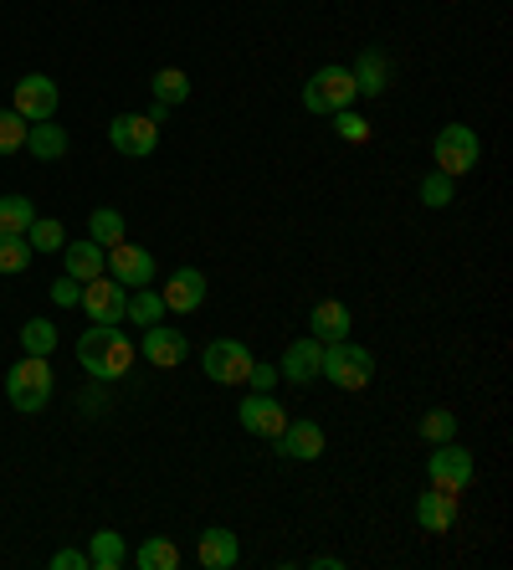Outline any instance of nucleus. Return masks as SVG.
<instances>
[{"label":"nucleus","mask_w":513,"mask_h":570,"mask_svg":"<svg viewBox=\"0 0 513 570\" xmlns=\"http://www.w3.org/2000/svg\"><path fill=\"white\" fill-rule=\"evenodd\" d=\"M134 340L119 330V324H92L78 340V365L92 375V381H124L134 371Z\"/></svg>","instance_id":"obj_1"},{"label":"nucleus","mask_w":513,"mask_h":570,"mask_svg":"<svg viewBox=\"0 0 513 570\" xmlns=\"http://www.w3.org/2000/svg\"><path fill=\"white\" fill-rule=\"evenodd\" d=\"M6 401L27 416L47 412V401H52V365H47V355H27L21 365H11V375H6Z\"/></svg>","instance_id":"obj_2"},{"label":"nucleus","mask_w":513,"mask_h":570,"mask_svg":"<svg viewBox=\"0 0 513 570\" xmlns=\"http://www.w3.org/2000/svg\"><path fill=\"white\" fill-rule=\"evenodd\" d=\"M318 375H324L329 385H339V391H365V385L375 381V355L359 350L355 340H334V345H324V365H318Z\"/></svg>","instance_id":"obj_3"},{"label":"nucleus","mask_w":513,"mask_h":570,"mask_svg":"<svg viewBox=\"0 0 513 570\" xmlns=\"http://www.w3.org/2000/svg\"><path fill=\"white\" fill-rule=\"evenodd\" d=\"M355 98H359L355 72L339 62L318 67L314 78L303 82V108H308V114H339V108H355Z\"/></svg>","instance_id":"obj_4"},{"label":"nucleus","mask_w":513,"mask_h":570,"mask_svg":"<svg viewBox=\"0 0 513 570\" xmlns=\"http://www.w3.org/2000/svg\"><path fill=\"white\" fill-rule=\"evenodd\" d=\"M432 159H436V170L442 175H467L483 159V139H477V129L473 124H447V129L432 139Z\"/></svg>","instance_id":"obj_5"},{"label":"nucleus","mask_w":513,"mask_h":570,"mask_svg":"<svg viewBox=\"0 0 513 570\" xmlns=\"http://www.w3.org/2000/svg\"><path fill=\"white\" fill-rule=\"evenodd\" d=\"M473 452L457 448V442H436L432 458H426V478H432V489H447V493H462L473 483Z\"/></svg>","instance_id":"obj_6"},{"label":"nucleus","mask_w":513,"mask_h":570,"mask_svg":"<svg viewBox=\"0 0 513 570\" xmlns=\"http://www.w3.org/2000/svg\"><path fill=\"white\" fill-rule=\"evenodd\" d=\"M200 371L211 375L216 385H247L251 350L241 340H211V345L200 350Z\"/></svg>","instance_id":"obj_7"},{"label":"nucleus","mask_w":513,"mask_h":570,"mask_svg":"<svg viewBox=\"0 0 513 570\" xmlns=\"http://www.w3.org/2000/svg\"><path fill=\"white\" fill-rule=\"evenodd\" d=\"M78 308L92 318V324H124V314H129V288L114 283L108 273H98L92 283H82Z\"/></svg>","instance_id":"obj_8"},{"label":"nucleus","mask_w":513,"mask_h":570,"mask_svg":"<svg viewBox=\"0 0 513 570\" xmlns=\"http://www.w3.org/2000/svg\"><path fill=\"white\" fill-rule=\"evenodd\" d=\"M108 139H114V149L129 159H145L159 149V124L149 119V114H119V119L108 124Z\"/></svg>","instance_id":"obj_9"},{"label":"nucleus","mask_w":513,"mask_h":570,"mask_svg":"<svg viewBox=\"0 0 513 570\" xmlns=\"http://www.w3.org/2000/svg\"><path fill=\"white\" fill-rule=\"evenodd\" d=\"M57 104H62V94H57V82L47 78V72H27V78L16 82V98L11 108L21 114L27 124H41V119H52Z\"/></svg>","instance_id":"obj_10"},{"label":"nucleus","mask_w":513,"mask_h":570,"mask_svg":"<svg viewBox=\"0 0 513 570\" xmlns=\"http://www.w3.org/2000/svg\"><path fill=\"white\" fill-rule=\"evenodd\" d=\"M237 422H241V432H251V438H267V442H273L277 432L288 426V412H283V401H277L273 391H251V396L237 406Z\"/></svg>","instance_id":"obj_11"},{"label":"nucleus","mask_w":513,"mask_h":570,"mask_svg":"<svg viewBox=\"0 0 513 570\" xmlns=\"http://www.w3.org/2000/svg\"><path fill=\"white\" fill-rule=\"evenodd\" d=\"M103 273H108L114 283H124V288H149V283H155V257H149L145 247L114 242V247H108Z\"/></svg>","instance_id":"obj_12"},{"label":"nucleus","mask_w":513,"mask_h":570,"mask_svg":"<svg viewBox=\"0 0 513 570\" xmlns=\"http://www.w3.org/2000/svg\"><path fill=\"white\" fill-rule=\"evenodd\" d=\"M139 355H145L155 371H175V365L190 360V340H185L180 330H165V318H159V324L145 330V340H139Z\"/></svg>","instance_id":"obj_13"},{"label":"nucleus","mask_w":513,"mask_h":570,"mask_svg":"<svg viewBox=\"0 0 513 570\" xmlns=\"http://www.w3.org/2000/svg\"><path fill=\"white\" fill-rule=\"evenodd\" d=\"M159 298H165L170 314H196V308L206 304V273H200V267H175Z\"/></svg>","instance_id":"obj_14"},{"label":"nucleus","mask_w":513,"mask_h":570,"mask_svg":"<svg viewBox=\"0 0 513 570\" xmlns=\"http://www.w3.org/2000/svg\"><path fill=\"white\" fill-rule=\"evenodd\" d=\"M273 442H277L283 458H293V463H314L318 452H324V426L308 422V416H298V422H288Z\"/></svg>","instance_id":"obj_15"},{"label":"nucleus","mask_w":513,"mask_h":570,"mask_svg":"<svg viewBox=\"0 0 513 570\" xmlns=\"http://www.w3.org/2000/svg\"><path fill=\"white\" fill-rule=\"evenodd\" d=\"M308 330H314L318 345H334V340H349L355 314H349V304H339V298H318L314 314H308Z\"/></svg>","instance_id":"obj_16"},{"label":"nucleus","mask_w":513,"mask_h":570,"mask_svg":"<svg viewBox=\"0 0 513 570\" xmlns=\"http://www.w3.org/2000/svg\"><path fill=\"white\" fill-rule=\"evenodd\" d=\"M318 365H324V345H318L314 334L308 340H293L288 350H283V365H277V375L293 385H308L318 375Z\"/></svg>","instance_id":"obj_17"},{"label":"nucleus","mask_w":513,"mask_h":570,"mask_svg":"<svg viewBox=\"0 0 513 570\" xmlns=\"http://www.w3.org/2000/svg\"><path fill=\"white\" fill-rule=\"evenodd\" d=\"M196 560L206 570H231L241 560V544H237V534L231 530H221V524H211V530L196 540Z\"/></svg>","instance_id":"obj_18"},{"label":"nucleus","mask_w":513,"mask_h":570,"mask_svg":"<svg viewBox=\"0 0 513 570\" xmlns=\"http://www.w3.org/2000/svg\"><path fill=\"white\" fill-rule=\"evenodd\" d=\"M416 524H422L426 534H447L452 524H457V493L447 489H432L416 499Z\"/></svg>","instance_id":"obj_19"},{"label":"nucleus","mask_w":513,"mask_h":570,"mask_svg":"<svg viewBox=\"0 0 513 570\" xmlns=\"http://www.w3.org/2000/svg\"><path fill=\"white\" fill-rule=\"evenodd\" d=\"M349 72H355L359 98H381L385 88H391V57H385L381 47H365V52H359V62L349 67Z\"/></svg>","instance_id":"obj_20"},{"label":"nucleus","mask_w":513,"mask_h":570,"mask_svg":"<svg viewBox=\"0 0 513 570\" xmlns=\"http://www.w3.org/2000/svg\"><path fill=\"white\" fill-rule=\"evenodd\" d=\"M62 257H67V278H78V283H92L98 273H103V263H108V247H98V242H72V247H62Z\"/></svg>","instance_id":"obj_21"},{"label":"nucleus","mask_w":513,"mask_h":570,"mask_svg":"<svg viewBox=\"0 0 513 570\" xmlns=\"http://www.w3.org/2000/svg\"><path fill=\"white\" fill-rule=\"evenodd\" d=\"M27 149L37 159H47V165H52V159L67 155V129H62V124H52V119L31 124V129H27Z\"/></svg>","instance_id":"obj_22"},{"label":"nucleus","mask_w":513,"mask_h":570,"mask_svg":"<svg viewBox=\"0 0 513 570\" xmlns=\"http://www.w3.org/2000/svg\"><path fill=\"white\" fill-rule=\"evenodd\" d=\"M134 566L139 570H180V550H175L165 534H149V540L134 550Z\"/></svg>","instance_id":"obj_23"},{"label":"nucleus","mask_w":513,"mask_h":570,"mask_svg":"<svg viewBox=\"0 0 513 570\" xmlns=\"http://www.w3.org/2000/svg\"><path fill=\"white\" fill-rule=\"evenodd\" d=\"M124 560H129V550H124V534H114V530H98V534H92V544H88V566L92 570H119Z\"/></svg>","instance_id":"obj_24"},{"label":"nucleus","mask_w":513,"mask_h":570,"mask_svg":"<svg viewBox=\"0 0 513 570\" xmlns=\"http://www.w3.org/2000/svg\"><path fill=\"white\" fill-rule=\"evenodd\" d=\"M170 314V308H165V298H159L155 288H129V324H139V330H149V324H159V318Z\"/></svg>","instance_id":"obj_25"},{"label":"nucleus","mask_w":513,"mask_h":570,"mask_svg":"<svg viewBox=\"0 0 513 570\" xmlns=\"http://www.w3.org/2000/svg\"><path fill=\"white\" fill-rule=\"evenodd\" d=\"M37 247L27 242V232H0V273H27Z\"/></svg>","instance_id":"obj_26"},{"label":"nucleus","mask_w":513,"mask_h":570,"mask_svg":"<svg viewBox=\"0 0 513 570\" xmlns=\"http://www.w3.org/2000/svg\"><path fill=\"white\" fill-rule=\"evenodd\" d=\"M149 88H155V104H165V108H175V104L190 98V78H185L180 67H159Z\"/></svg>","instance_id":"obj_27"},{"label":"nucleus","mask_w":513,"mask_h":570,"mask_svg":"<svg viewBox=\"0 0 513 570\" xmlns=\"http://www.w3.org/2000/svg\"><path fill=\"white\" fill-rule=\"evenodd\" d=\"M27 242L37 247V253H62V247H67V226L57 222V216H37V222L27 226Z\"/></svg>","instance_id":"obj_28"},{"label":"nucleus","mask_w":513,"mask_h":570,"mask_svg":"<svg viewBox=\"0 0 513 570\" xmlns=\"http://www.w3.org/2000/svg\"><path fill=\"white\" fill-rule=\"evenodd\" d=\"M88 237L98 242V247H114V242H124V216L114 212V206H98V212L88 216Z\"/></svg>","instance_id":"obj_29"},{"label":"nucleus","mask_w":513,"mask_h":570,"mask_svg":"<svg viewBox=\"0 0 513 570\" xmlns=\"http://www.w3.org/2000/svg\"><path fill=\"white\" fill-rule=\"evenodd\" d=\"M37 222V206L27 196H0V232H27Z\"/></svg>","instance_id":"obj_30"},{"label":"nucleus","mask_w":513,"mask_h":570,"mask_svg":"<svg viewBox=\"0 0 513 570\" xmlns=\"http://www.w3.org/2000/svg\"><path fill=\"white\" fill-rule=\"evenodd\" d=\"M27 129L31 124L16 108H0V155H21L27 149Z\"/></svg>","instance_id":"obj_31"},{"label":"nucleus","mask_w":513,"mask_h":570,"mask_svg":"<svg viewBox=\"0 0 513 570\" xmlns=\"http://www.w3.org/2000/svg\"><path fill=\"white\" fill-rule=\"evenodd\" d=\"M21 350H27V355H52L57 330L47 324V318H27V324H21Z\"/></svg>","instance_id":"obj_32"},{"label":"nucleus","mask_w":513,"mask_h":570,"mask_svg":"<svg viewBox=\"0 0 513 570\" xmlns=\"http://www.w3.org/2000/svg\"><path fill=\"white\" fill-rule=\"evenodd\" d=\"M416 196H422V206H432V212H442V206H452V175H442V170H432L422 180V190H416Z\"/></svg>","instance_id":"obj_33"},{"label":"nucleus","mask_w":513,"mask_h":570,"mask_svg":"<svg viewBox=\"0 0 513 570\" xmlns=\"http://www.w3.org/2000/svg\"><path fill=\"white\" fill-rule=\"evenodd\" d=\"M422 438L432 442V448H436V442H452V438H457V416L442 412V406H436V412H426L422 416Z\"/></svg>","instance_id":"obj_34"},{"label":"nucleus","mask_w":513,"mask_h":570,"mask_svg":"<svg viewBox=\"0 0 513 570\" xmlns=\"http://www.w3.org/2000/svg\"><path fill=\"white\" fill-rule=\"evenodd\" d=\"M334 129H339V139H349V145H369V124L359 119L355 108H339V114H334Z\"/></svg>","instance_id":"obj_35"},{"label":"nucleus","mask_w":513,"mask_h":570,"mask_svg":"<svg viewBox=\"0 0 513 570\" xmlns=\"http://www.w3.org/2000/svg\"><path fill=\"white\" fill-rule=\"evenodd\" d=\"M78 298H82V283H78V278H67V273H62V278L52 283V304L72 308V304H78Z\"/></svg>","instance_id":"obj_36"},{"label":"nucleus","mask_w":513,"mask_h":570,"mask_svg":"<svg viewBox=\"0 0 513 570\" xmlns=\"http://www.w3.org/2000/svg\"><path fill=\"white\" fill-rule=\"evenodd\" d=\"M247 385H251V391H277V365H257V360H251Z\"/></svg>","instance_id":"obj_37"},{"label":"nucleus","mask_w":513,"mask_h":570,"mask_svg":"<svg viewBox=\"0 0 513 570\" xmlns=\"http://www.w3.org/2000/svg\"><path fill=\"white\" fill-rule=\"evenodd\" d=\"M52 570H92V566H88V550H57V556H52Z\"/></svg>","instance_id":"obj_38"}]
</instances>
